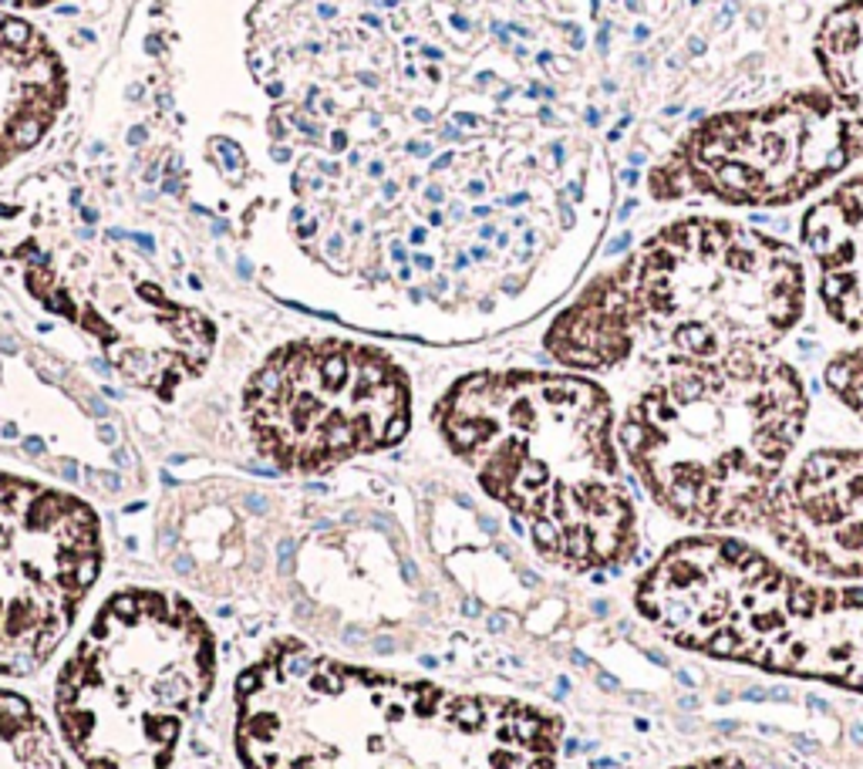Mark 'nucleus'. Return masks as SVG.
Instances as JSON below:
<instances>
[{"mask_svg":"<svg viewBox=\"0 0 863 769\" xmlns=\"http://www.w3.org/2000/svg\"><path fill=\"white\" fill-rule=\"evenodd\" d=\"M260 179L354 324L473 338L574 284L611 216L607 152L557 101L584 27L553 0H247Z\"/></svg>","mask_w":863,"mask_h":769,"instance_id":"obj_1","label":"nucleus"},{"mask_svg":"<svg viewBox=\"0 0 863 769\" xmlns=\"http://www.w3.org/2000/svg\"><path fill=\"white\" fill-rule=\"evenodd\" d=\"M247 769H553L560 719L280 642L237 685Z\"/></svg>","mask_w":863,"mask_h":769,"instance_id":"obj_2","label":"nucleus"},{"mask_svg":"<svg viewBox=\"0 0 863 769\" xmlns=\"http://www.w3.org/2000/svg\"><path fill=\"white\" fill-rule=\"evenodd\" d=\"M802 311L806 270L789 243L738 220L685 216L590 280L543 344L574 371H611L638 354L708 361L773 352Z\"/></svg>","mask_w":863,"mask_h":769,"instance_id":"obj_3","label":"nucleus"},{"mask_svg":"<svg viewBox=\"0 0 863 769\" xmlns=\"http://www.w3.org/2000/svg\"><path fill=\"white\" fill-rule=\"evenodd\" d=\"M436 418L475 483L557 567L611 570L638 550L614 405L597 381L567 371H479L446 391Z\"/></svg>","mask_w":863,"mask_h":769,"instance_id":"obj_4","label":"nucleus"},{"mask_svg":"<svg viewBox=\"0 0 863 769\" xmlns=\"http://www.w3.org/2000/svg\"><path fill=\"white\" fill-rule=\"evenodd\" d=\"M810 418L800 371L773 352L671 361L627 405L617 442L668 517L763 527Z\"/></svg>","mask_w":863,"mask_h":769,"instance_id":"obj_5","label":"nucleus"},{"mask_svg":"<svg viewBox=\"0 0 863 769\" xmlns=\"http://www.w3.org/2000/svg\"><path fill=\"white\" fill-rule=\"evenodd\" d=\"M638 611L678 648L863 692V587L813 584L732 537L668 547Z\"/></svg>","mask_w":863,"mask_h":769,"instance_id":"obj_6","label":"nucleus"},{"mask_svg":"<svg viewBox=\"0 0 863 769\" xmlns=\"http://www.w3.org/2000/svg\"><path fill=\"white\" fill-rule=\"evenodd\" d=\"M213 675V634L186 597L115 594L58 675L61 743L81 769H169Z\"/></svg>","mask_w":863,"mask_h":769,"instance_id":"obj_7","label":"nucleus"},{"mask_svg":"<svg viewBox=\"0 0 863 769\" xmlns=\"http://www.w3.org/2000/svg\"><path fill=\"white\" fill-rule=\"evenodd\" d=\"M813 58L823 89L701 118L648 173L651 196L773 210L806 200L863 159V14H826Z\"/></svg>","mask_w":863,"mask_h":769,"instance_id":"obj_8","label":"nucleus"},{"mask_svg":"<svg viewBox=\"0 0 863 769\" xmlns=\"http://www.w3.org/2000/svg\"><path fill=\"white\" fill-rule=\"evenodd\" d=\"M0 253L24 274L27 287L54 314L85 328L126 379L169 399L196 379L213 352L210 317L175 301L128 243L95 230V220L61 233L7 230Z\"/></svg>","mask_w":863,"mask_h":769,"instance_id":"obj_9","label":"nucleus"},{"mask_svg":"<svg viewBox=\"0 0 863 769\" xmlns=\"http://www.w3.org/2000/svg\"><path fill=\"white\" fill-rule=\"evenodd\" d=\"M243 416L257 453L284 473H324L408 432L412 385L361 341H294L253 371Z\"/></svg>","mask_w":863,"mask_h":769,"instance_id":"obj_10","label":"nucleus"},{"mask_svg":"<svg viewBox=\"0 0 863 769\" xmlns=\"http://www.w3.org/2000/svg\"><path fill=\"white\" fill-rule=\"evenodd\" d=\"M98 567L91 506L0 473V675H31L61 648Z\"/></svg>","mask_w":863,"mask_h":769,"instance_id":"obj_11","label":"nucleus"},{"mask_svg":"<svg viewBox=\"0 0 863 769\" xmlns=\"http://www.w3.org/2000/svg\"><path fill=\"white\" fill-rule=\"evenodd\" d=\"M763 530L823 577H863V449H813L783 476Z\"/></svg>","mask_w":863,"mask_h":769,"instance_id":"obj_12","label":"nucleus"},{"mask_svg":"<svg viewBox=\"0 0 863 769\" xmlns=\"http://www.w3.org/2000/svg\"><path fill=\"white\" fill-rule=\"evenodd\" d=\"M68 98V71L38 27L0 14V165L54 126Z\"/></svg>","mask_w":863,"mask_h":769,"instance_id":"obj_13","label":"nucleus"},{"mask_svg":"<svg viewBox=\"0 0 863 769\" xmlns=\"http://www.w3.org/2000/svg\"><path fill=\"white\" fill-rule=\"evenodd\" d=\"M802 243L830 317L863 334V173L843 179L806 210Z\"/></svg>","mask_w":863,"mask_h":769,"instance_id":"obj_14","label":"nucleus"},{"mask_svg":"<svg viewBox=\"0 0 863 769\" xmlns=\"http://www.w3.org/2000/svg\"><path fill=\"white\" fill-rule=\"evenodd\" d=\"M0 769H75L38 708L7 689H0Z\"/></svg>","mask_w":863,"mask_h":769,"instance_id":"obj_15","label":"nucleus"},{"mask_svg":"<svg viewBox=\"0 0 863 769\" xmlns=\"http://www.w3.org/2000/svg\"><path fill=\"white\" fill-rule=\"evenodd\" d=\"M826 389L863 422V348H847L826 365Z\"/></svg>","mask_w":863,"mask_h":769,"instance_id":"obj_16","label":"nucleus"},{"mask_svg":"<svg viewBox=\"0 0 863 769\" xmlns=\"http://www.w3.org/2000/svg\"><path fill=\"white\" fill-rule=\"evenodd\" d=\"M685 769H779V766H773V763H752V759H742V756H715V759H701V763Z\"/></svg>","mask_w":863,"mask_h":769,"instance_id":"obj_17","label":"nucleus"},{"mask_svg":"<svg viewBox=\"0 0 863 769\" xmlns=\"http://www.w3.org/2000/svg\"><path fill=\"white\" fill-rule=\"evenodd\" d=\"M0 4H24V7H38V4H51V0H0Z\"/></svg>","mask_w":863,"mask_h":769,"instance_id":"obj_18","label":"nucleus"}]
</instances>
